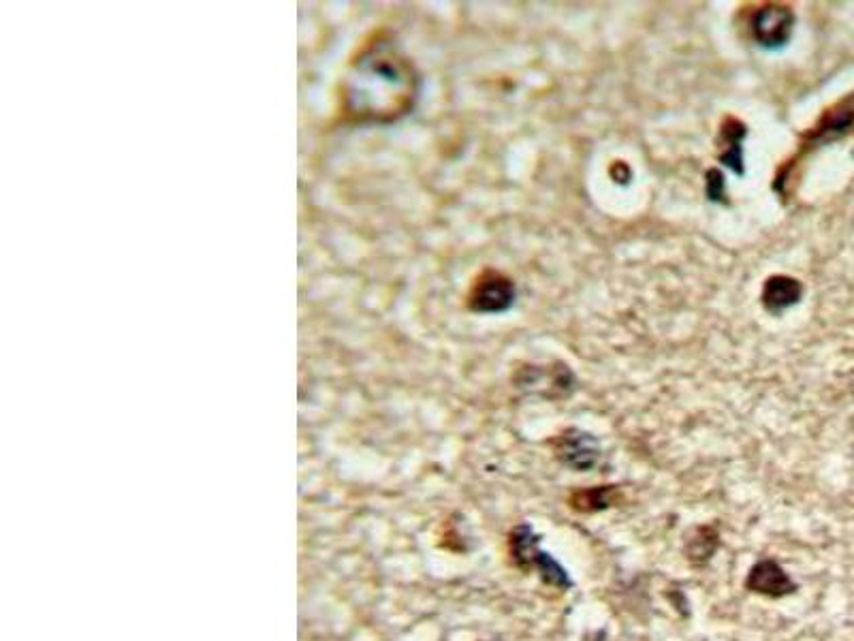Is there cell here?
<instances>
[{
	"instance_id": "4",
	"label": "cell",
	"mask_w": 854,
	"mask_h": 641,
	"mask_svg": "<svg viewBox=\"0 0 854 641\" xmlns=\"http://www.w3.org/2000/svg\"><path fill=\"white\" fill-rule=\"evenodd\" d=\"M515 287L498 272H485L470 293V306L479 312H500L513 304Z\"/></svg>"
},
{
	"instance_id": "8",
	"label": "cell",
	"mask_w": 854,
	"mask_h": 641,
	"mask_svg": "<svg viewBox=\"0 0 854 641\" xmlns=\"http://www.w3.org/2000/svg\"><path fill=\"white\" fill-rule=\"evenodd\" d=\"M622 503V490L620 486H594V488H581L575 490L568 498V505L577 513H600L611 507H618Z\"/></svg>"
},
{
	"instance_id": "2",
	"label": "cell",
	"mask_w": 854,
	"mask_h": 641,
	"mask_svg": "<svg viewBox=\"0 0 854 641\" xmlns=\"http://www.w3.org/2000/svg\"><path fill=\"white\" fill-rule=\"evenodd\" d=\"M553 451H556V458L568 466L573 468L577 473H585L592 471V468L600 462V447L598 441L590 432H583L577 428L564 430L556 441H553Z\"/></svg>"
},
{
	"instance_id": "1",
	"label": "cell",
	"mask_w": 854,
	"mask_h": 641,
	"mask_svg": "<svg viewBox=\"0 0 854 641\" xmlns=\"http://www.w3.org/2000/svg\"><path fill=\"white\" fill-rule=\"evenodd\" d=\"M417 97V75L408 58L387 41H374L344 80V112L357 122H389L404 116Z\"/></svg>"
},
{
	"instance_id": "10",
	"label": "cell",
	"mask_w": 854,
	"mask_h": 641,
	"mask_svg": "<svg viewBox=\"0 0 854 641\" xmlns=\"http://www.w3.org/2000/svg\"><path fill=\"white\" fill-rule=\"evenodd\" d=\"M801 295V287L797 280L793 278H773L769 280V285L765 289V302L769 304L771 310L776 308H786L790 304H795Z\"/></svg>"
},
{
	"instance_id": "6",
	"label": "cell",
	"mask_w": 854,
	"mask_h": 641,
	"mask_svg": "<svg viewBox=\"0 0 854 641\" xmlns=\"http://www.w3.org/2000/svg\"><path fill=\"white\" fill-rule=\"evenodd\" d=\"M720 550V528L718 524H699L686 535L684 556L692 567H705Z\"/></svg>"
},
{
	"instance_id": "5",
	"label": "cell",
	"mask_w": 854,
	"mask_h": 641,
	"mask_svg": "<svg viewBox=\"0 0 854 641\" xmlns=\"http://www.w3.org/2000/svg\"><path fill=\"white\" fill-rule=\"evenodd\" d=\"M793 11L784 5H765L754 13L752 30L758 43L773 48V45H782L790 37L793 30Z\"/></svg>"
},
{
	"instance_id": "7",
	"label": "cell",
	"mask_w": 854,
	"mask_h": 641,
	"mask_svg": "<svg viewBox=\"0 0 854 641\" xmlns=\"http://www.w3.org/2000/svg\"><path fill=\"white\" fill-rule=\"evenodd\" d=\"M541 552H543L541 550V535L536 533V530L528 522H521L511 530L509 554H511L513 565L519 571L532 573L534 562H536V558H539Z\"/></svg>"
},
{
	"instance_id": "3",
	"label": "cell",
	"mask_w": 854,
	"mask_h": 641,
	"mask_svg": "<svg viewBox=\"0 0 854 641\" xmlns=\"http://www.w3.org/2000/svg\"><path fill=\"white\" fill-rule=\"evenodd\" d=\"M746 590L767 599H784L799 590V584L773 558H761L746 577Z\"/></svg>"
},
{
	"instance_id": "9",
	"label": "cell",
	"mask_w": 854,
	"mask_h": 641,
	"mask_svg": "<svg viewBox=\"0 0 854 641\" xmlns=\"http://www.w3.org/2000/svg\"><path fill=\"white\" fill-rule=\"evenodd\" d=\"M536 571V575L541 577V580L547 584V586H551V588H558V590H571L575 584H573V580H571V575H568V571L560 565V562L553 558L551 554H547L545 550L539 554V558H536V562H534V569H532V573Z\"/></svg>"
}]
</instances>
